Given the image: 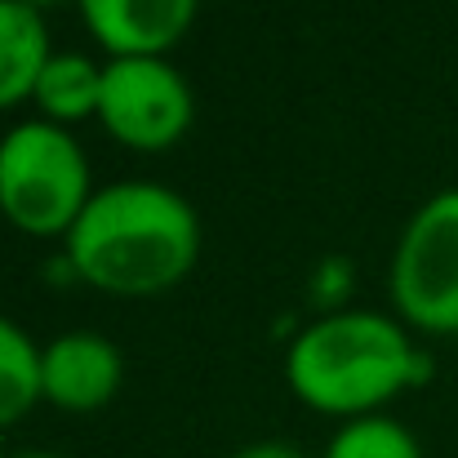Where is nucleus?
I'll use <instances>...</instances> for the list:
<instances>
[{"mask_svg": "<svg viewBox=\"0 0 458 458\" xmlns=\"http://www.w3.org/2000/svg\"><path fill=\"white\" fill-rule=\"evenodd\" d=\"M200 254V218L165 182H112L94 191L67 232V263L81 281L116 299L174 290Z\"/></svg>", "mask_w": 458, "mask_h": 458, "instance_id": "1", "label": "nucleus"}, {"mask_svg": "<svg viewBox=\"0 0 458 458\" xmlns=\"http://www.w3.org/2000/svg\"><path fill=\"white\" fill-rule=\"evenodd\" d=\"M410 334L378 311H338L307 325L285 356L294 396L316 414L365 419L419 378Z\"/></svg>", "mask_w": 458, "mask_h": 458, "instance_id": "2", "label": "nucleus"}, {"mask_svg": "<svg viewBox=\"0 0 458 458\" xmlns=\"http://www.w3.org/2000/svg\"><path fill=\"white\" fill-rule=\"evenodd\" d=\"M89 200V160L63 125L22 121L0 139V214L9 227L67 241Z\"/></svg>", "mask_w": 458, "mask_h": 458, "instance_id": "3", "label": "nucleus"}, {"mask_svg": "<svg viewBox=\"0 0 458 458\" xmlns=\"http://www.w3.org/2000/svg\"><path fill=\"white\" fill-rule=\"evenodd\" d=\"M392 303L423 334H458V187L437 191L392 254Z\"/></svg>", "mask_w": 458, "mask_h": 458, "instance_id": "4", "label": "nucleus"}, {"mask_svg": "<svg viewBox=\"0 0 458 458\" xmlns=\"http://www.w3.org/2000/svg\"><path fill=\"white\" fill-rule=\"evenodd\" d=\"M98 125L134 148L165 152L191 130V89L169 58H112L103 63Z\"/></svg>", "mask_w": 458, "mask_h": 458, "instance_id": "5", "label": "nucleus"}, {"mask_svg": "<svg viewBox=\"0 0 458 458\" xmlns=\"http://www.w3.org/2000/svg\"><path fill=\"white\" fill-rule=\"evenodd\" d=\"M125 378L121 347L103 334L72 329L40 347V401L63 414H94L103 410Z\"/></svg>", "mask_w": 458, "mask_h": 458, "instance_id": "6", "label": "nucleus"}, {"mask_svg": "<svg viewBox=\"0 0 458 458\" xmlns=\"http://www.w3.org/2000/svg\"><path fill=\"white\" fill-rule=\"evenodd\" d=\"M200 0H81L89 36L112 58H165L196 22Z\"/></svg>", "mask_w": 458, "mask_h": 458, "instance_id": "7", "label": "nucleus"}, {"mask_svg": "<svg viewBox=\"0 0 458 458\" xmlns=\"http://www.w3.org/2000/svg\"><path fill=\"white\" fill-rule=\"evenodd\" d=\"M49 54L45 13L18 0H0V112L36 94Z\"/></svg>", "mask_w": 458, "mask_h": 458, "instance_id": "8", "label": "nucleus"}, {"mask_svg": "<svg viewBox=\"0 0 458 458\" xmlns=\"http://www.w3.org/2000/svg\"><path fill=\"white\" fill-rule=\"evenodd\" d=\"M36 107L45 112L49 125H76L85 116L98 121L103 103V67L89 63L85 54H49L40 81H36Z\"/></svg>", "mask_w": 458, "mask_h": 458, "instance_id": "9", "label": "nucleus"}, {"mask_svg": "<svg viewBox=\"0 0 458 458\" xmlns=\"http://www.w3.org/2000/svg\"><path fill=\"white\" fill-rule=\"evenodd\" d=\"M40 401V347L22 325L0 316V428L18 423Z\"/></svg>", "mask_w": 458, "mask_h": 458, "instance_id": "10", "label": "nucleus"}, {"mask_svg": "<svg viewBox=\"0 0 458 458\" xmlns=\"http://www.w3.org/2000/svg\"><path fill=\"white\" fill-rule=\"evenodd\" d=\"M320 458H423V450L405 423L387 414H365L343 423Z\"/></svg>", "mask_w": 458, "mask_h": 458, "instance_id": "11", "label": "nucleus"}, {"mask_svg": "<svg viewBox=\"0 0 458 458\" xmlns=\"http://www.w3.org/2000/svg\"><path fill=\"white\" fill-rule=\"evenodd\" d=\"M232 458H307V454L294 450V445H285V441H259V445H245L241 454Z\"/></svg>", "mask_w": 458, "mask_h": 458, "instance_id": "12", "label": "nucleus"}, {"mask_svg": "<svg viewBox=\"0 0 458 458\" xmlns=\"http://www.w3.org/2000/svg\"><path fill=\"white\" fill-rule=\"evenodd\" d=\"M13 458H63V454H54V450H22V454H13Z\"/></svg>", "mask_w": 458, "mask_h": 458, "instance_id": "13", "label": "nucleus"}, {"mask_svg": "<svg viewBox=\"0 0 458 458\" xmlns=\"http://www.w3.org/2000/svg\"><path fill=\"white\" fill-rule=\"evenodd\" d=\"M18 4H31V9H40V13H45V9H49V4H58V0H18Z\"/></svg>", "mask_w": 458, "mask_h": 458, "instance_id": "14", "label": "nucleus"}, {"mask_svg": "<svg viewBox=\"0 0 458 458\" xmlns=\"http://www.w3.org/2000/svg\"><path fill=\"white\" fill-rule=\"evenodd\" d=\"M0 458H4V450H0Z\"/></svg>", "mask_w": 458, "mask_h": 458, "instance_id": "15", "label": "nucleus"}]
</instances>
